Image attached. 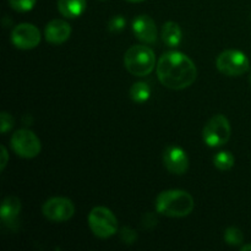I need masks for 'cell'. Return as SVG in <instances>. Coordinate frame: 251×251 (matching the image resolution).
Returning a JSON list of instances; mask_svg holds the SVG:
<instances>
[{
  "label": "cell",
  "instance_id": "6da1fadb",
  "mask_svg": "<svg viewBox=\"0 0 251 251\" xmlns=\"http://www.w3.org/2000/svg\"><path fill=\"white\" fill-rule=\"evenodd\" d=\"M157 76L171 90H184L195 82L198 69L194 61L180 51H167L157 63Z\"/></svg>",
  "mask_w": 251,
  "mask_h": 251
},
{
  "label": "cell",
  "instance_id": "7a4b0ae2",
  "mask_svg": "<svg viewBox=\"0 0 251 251\" xmlns=\"http://www.w3.org/2000/svg\"><path fill=\"white\" fill-rule=\"evenodd\" d=\"M194 199L188 191L166 190L162 191L156 199V210L167 217H185L194 210Z\"/></svg>",
  "mask_w": 251,
  "mask_h": 251
},
{
  "label": "cell",
  "instance_id": "3957f363",
  "mask_svg": "<svg viewBox=\"0 0 251 251\" xmlns=\"http://www.w3.org/2000/svg\"><path fill=\"white\" fill-rule=\"evenodd\" d=\"M124 65L131 75L144 77L150 75L156 68V55L150 47L136 44L125 53Z\"/></svg>",
  "mask_w": 251,
  "mask_h": 251
},
{
  "label": "cell",
  "instance_id": "277c9868",
  "mask_svg": "<svg viewBox=\"0 0 251 251\" xmlns=\"http://www.w3.org/2000/svg\"><path fill=\"white\" fill-rule=\"evenodd\" d=\"M88 226L93 234L100 239L113 237L118 232V220L107 207L97 206L88 215Z\"/></svg>",
  "mask_w": 251,
  "mask_h": 251
},
{
  "label": "cell",
  "instance_id": "5b68a950",
  "mask_svg": "<svg viewBox=\"0 0 251 251\" xmlns=\"http://www.w3.org/2000/svg\"><path fill=\"white\" fill-rule=\"evenodd\" d=\"M229 120L222 114H216L206 123L202 130V139L207 146L220 147L227 144L230 137Z\"/></svg>",
  "mask_w": 251,
  "mask_h": 251
},
{
  "label": "cell",
  "instance_id": "8992f818",
  "mask_svg": "<svg viewBox=\"0 0 251 251\" xmlns=\"http://www.w3.org/2000/svg\"><path fill=\"white\" fill-rule=\"evenodd\" d=\"M216 66L225 75L240 76L249 70L250 61L243 51L237 49H228L218 55Z\"/></svg>",
  "mask_w": 251,
  "mask_h": 251
},
{
  "label": "cell",
  "instance_id": "52a82bcc",
  "mask_svg": "<svg viewBox=\"0 0 251 251\" xmlns=\"http://www.w3.org/2000/svg\"><path fill=\"white\" fill-rule=\"evenodd\" d=\"M11 147L17 156L22 158H34L41 152V141L33 131L21 129L11 136Z\"/></svg>",
  "mask_w": 251,
  "mask_h": 251
},
{
  "label": "cell",
  "instance_id": "ba28073f",
  "mask_svg": "<svg viewBox=\"0 0 251 251\" xmlns=\"http://www.w3.org/2000/svg\"><path fill=\"white\" fill-rule=\"evenodd\" d=\"M42 212L51 222H66L75 213V206L66 198H51L44 202Z\"/></svg>",
  "mask_w": 251,
  "mask_h": 251
},
{
  "label": "cell",
  "instance_id": "9c48e42d",
  "mask_svg": "<svg viewBox=\"0 0 251 251\" xmlns=\"http://www.w3.org/2000/svg\"><path fill=\"white\" fill-rule=\"evenodd\" d=\"M11 42L19 49H33L41 42V32L32 24H20L12 29Z\"/></svg>",
  "mask_w": 251,
  "mask_h": 251
},
{
  "label": "cell",
  "instance_id": "30bf717a",
  "mask_svg": "<svg viewBox=\"0 0 251 251\" xmlns=\"http://www.w3.org/2000/svg\"><path fill=\"white\" fill-rule=\"evenodd\" d=\"M163 163L164 167L171 173L181 176L189 168L188 154L185 153V151L181 147L176 146V145H171V146H168L164 150Z\"/></svg>",
  "mask_w": 251,
  "mask_h": 251
},
{
  "label": "cell",
  "instance_id": "8fae6325",
  "mask_svg": "<svg viewBox=\"0 0 251 251\" xmlns=\"http://www.w3.org/2000/svg\"><path fill=\"white\" fill-rule=\"evenodd\" d=\"M132 31L135 37L141 42L152 44L157 41V26L147 15H139L132 21Z\"/></svg>",
  "mask_w": 251,
  "mask_h": 251
},
{
  "label": "cell",
  "instance_id": "7c38bea8",
  "mask_svg": "<svg viewBox=\"0 0 251 251\" xmlns=\"http://www.w3.org/2000/svg\"><path fill=\"white\" fill-rule=\"evenodd\" d=\"M71 27L64 20H53L49 22L44 29L47 42L51 44H63L70 38Z\"/></svg>",
  "mask_w": 251,
  "mask_h": 251
},
{
  "label": "cell",
  "instance_id": "4fadbf2b",
  "mask_svg": "<svg viewBox=\"0 0 251 251\" xmlns=\"http://www.w3.org/2000/svg\"><path fill=\"white\" fill-rule=\"evenodd\" d=\"M20 212H21V201L16 196H7L2 200L0 217L5 225L11 226L12 223L16 222Z\"/></svg>",
  "mask_w": 251,
  "mask_h": 251
},
{
  "label": "cell",
  "instance_id": "5bb4252c",
  "mask_svg": "<svg viewBox=\"0 0 251 251\" xmlns=\"http://www.w3.org/2000/svg\"><path fill=\"white\" fill-rule=\"evenodd\" d=\"M86 0H58V10L64 17L75 19L85 12Z\"/></svg>",
  "mask_w": 251,
  "mask_h": 251
},
{
  "label": "cell",
  "instance_id": "9a60e30c",
  "mask_svg": "<svg viewBox=\"0 0 251 251\" xmlns=\"http://www.w3.org/2000/svg\"><path fill=\"white\" fill-rule=\"evenodd\" d=\"M162 39H163L164 44L171 48L174 47H178L181 42V28L176 22L174 21H168L163 25L162 27Z\"/></svg>",
  "mask_w": 251,
  "mask_h": 251
},
{
  "label": "cell",
  "instance_id": "2e32d148",
  "mask_svg": "<svg viewBox=\"0 0 251 251\" xmlns=\"http://www.w3.org/2000/svg\"><path fill=\"white\" fill-rule=\"evenodd\" d=\"M151 97V88L146 82H135L130 87V98L137 104L147 102Z\"/></svg>",
  "mask_w": 251,
  "mask_h": 251
},
{
  "label": "cell",
  "instance_id": "e0dca14e",
  "mask_svg": "<svg viewBox=\"0 0 251 251\" xmlns=\"http://www.w3.org/2000/svg\"><path fill=\"white\" fill-rule=\"evenodd\" d=\"M234 156L229 151H221L213 157V164H215V167L223 172L232 169L233 166H234Z\"/></svg>",
  "mask_w": 251,
  "mask_h": 251
},
{
  "label": "cell",
  "instance_id": "ac0fdd59",
  "mask_svg": "<svg viewBox=\"0 0 251 251\" xmlns=\"http://www.w3.org/2000/svg\"><path fill=\"white\" fill-rule=\"evenodd\" d=\"M244 240V235H243V232L237 227H229L226 229L225 232V242L227 244L233 245V247H237V245H240Z\"/></svg>",
  "mask_w": 251,
  "mask_h": 251
},
{
  "label": "cell",
  "instance_id": "d6986e66",
  "mask_svg": "<svg viewBox=\"0 0 251 251\" xmlns=\"http://www.w3.org/2000/svg\"><path fill=\"white\" fill-rule=\"evenodd\" d=\"M36 2L37 0H9L10 7L19 12L31 11Z\"/></svg>",
  "mask_w": 251,
  "mask_h": 251
},
{
  "label": "cell",
  "instance_id": "ffe728a7",
  "mask_svg": "<svg viewBox=\"0 0 251 251\" xmlns=\"http://www.w3.org/2000/svg\"><path fill=\"white\" fill-rule=\"evenodd\" d=\"M125 27V19L122 15H118L114 16L109 22H108V28L110 32H120L122 29H124Z\"/></svg>",
  "mask_w": 251,
  "mask_h": 251
},
{
  "label": "cell",
  "instance_id": "44dd1931",
  "mask_svg": "<svg viewBox=\"0 0 251 251\" xmlns=\"http://www.w3.org/2000/svg\"><path fill=\"white\" fill-rule=\"evenodd\" d=\"M0 122H1V132L2 134H6L10 129H12L14 126V118L11 114L6 112H2L0 115Z\"/></svg>",
  "mask_w": 251,
  "mask_h": 251
},
{
  "label": "cell",
  "instance_id": "7402d4cb",
  "mask_svg": "<svg viewBox=\"0 0 251 251\" xmlns=\"http://www.w3.org/2000/svg\"><path fill=\"white\" fill-rule=\"evenodd\" d=\"M120 235H122V239L124 240L125 243H129V244H132V243H134L137 238L135 230H132L131 228H126V227L123 228Z\"/></svg>",
  "mask_w": 251,
  "mask_h": 251
},
{
  "label": "cell",
  "instance_id": "603a6c76",
  "mask_svg": "<svg viewBox=\"0 0 251 251\" xmlns=\"http://www.w3.org/2000/svg\"><path fill=\"white\" fill-rule=\"evenodd\" d=\"M0 151H1V153H0V156H1V161H0V171L2 172L5 169V167H6L7 161H9V153H7V150L4 145L0 147Z\"/></svg>",
  "mask_w": 251,
  "mask_h": 251
},
{
  "label": "cell",
  "instance_id": "cb8c5ba5",
  "mask_svg": "<svg viewBox=\"0 0 251 251\" xmlns=\"http://www.w3.org/2000/svg\"><path fill=\"white\" fill-rule=\"evenodd\" d=\"M251 250V244H248V245H244V247H242V251H249Z\"/></svg>",
  "mask_w": 251,
  "mask_h": 251
},
{
  "label": "cell",
  "instance_id": "d4e9b609",
  "mask_svg": "<svg viewBox=\"0 0 251 251\" xmlns=\"http://www.w3.org/2000/svg\"><path fill=\"white\" fill-rule=\"evenodd\" d=\"M127 1H130V2H141V1H145V0H127Z\"/></svg>",
  "mask_w": 251,
  "mask_h": 251
},
{
  "label": "cell",
  "instance_id": "484cf974",
  "mask_svg": "<svg viewBox=\"0 0 251 251\" xmlns=\"http://www.w3.org/2000/svg\"><path fill=\"white\" fill-rule=\"evenodd\" d=\"M250 85H251V75H250Z\"/></svg>",
  "mask_w": 251,
  "mask_h": 251
},
{
  "label": "cell",
  "instance_id": "4316f807",
  "mask_svg": "<svg viewBox=\"0 0 251 251\" xmlns=\"http://www.w3.org/2000/svg\"><path fill=\"white\" fill-rule=\"evenodd\" d=\"M100 1H105V0H100Z\"/></svg>",
  "mask_w": 251,
  "mask_h": 251
}]
</instances>
